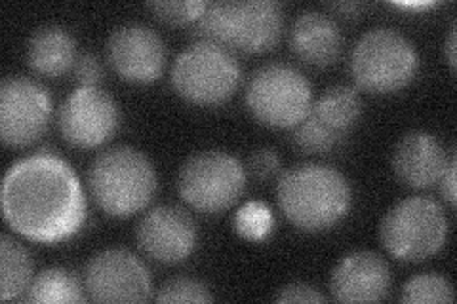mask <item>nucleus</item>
<instances>
[{
	"instance_id": "obj_1",
	"label": "nucleus",
	"mask_w": 457,
	"mask_h": 304,
	"mask_svg": "<svg viewBox=\"0 0 457 304\" xmlns=\"http://www.w3.org/2000/svg\"><path fill=\"white\" fill-rule=\"evenodd\" d=\"M0 204L8 226L38 243L73 238L86 221L79 176L63 158L48 152L25 156L10 166Z\"/></svg>"
},
{
	"instance_id": "obj_2",
	"label": "nucleus",
	"mask_w": 457,
	"mask_h": 304,
	"mask_svg": "<svg viewBox=\"0 0 457 304\" xmlns=\"http://www.w3.org/2000/svg\"><path fill=\"white\" fill-rule=\"evenodd\" d=\"M277 200L280 211L295 228L324 233L345 219L353 193L345 176L336 168L302 164L282 173Z\"/></svg>"
},
{
	"instance_id": "obj_3",
	"label": "nucleus",
	"mask_w": 457,
	"mask_h": 304,
	"mask_svg": "<svg viewBox=\"0 0 457 304\" xmlns=\"http://www.w3.org/2000/svg\"><path fill=\"white\" fill-rule=\"evenodd\" d=\"M284 31L282 4L275 0H221L208 3L196 23L198 40L225 50L263 53L273 50Z\"/></svg>"
},
{
	"instance_id": "obj_4",
	"label": "nucleus",
	"mask_w": 457,
	"mask_h": 304,
	"mask_svg": "<svg viewBox=\"0 0 457 304\" xmlns=\"http://www.w3.org/2000/svg\"><path fill=\"white\" fill-rule=\"evenodd\" d=\"M88 185L99 210L111 217H132L156 194L159 177L149 158L134 147H112L96 156Z\"/></svg>"
},
{
	"instance_id": "obj_5",
	"label": "nucleus",
	"mask_w": 457,
	"mask_h": 304,
	"mask_svg": "<svg viewBox=\"0 0 457 304\" xmlns=\"http://www.w3.org/2000/svg\"><path fill=\"white\" fill-rule=\"evenodd\" d=\"M420 55L411 40L391 27L364 33L351 53V75L361 90L387 95L404 90L416 78Z\"/></svg>"
},
{
	"instance_id": "obj_6",
	"label": "nucleus",
	"mask_w": 457,
	"mask_h": 304,
	"mask_svg": "<svg viewBox=\"0 0 457 304\" xmlns=\"http://www.w3.org/2000/svg\"><path fill=\"white\" fill-rule=\"evenodd\" d=\"M448 238V217L438 201L427 196L400 200L379 225L387 253L403 263H421L436 255Z\"/></svg>"
},
{
	"instance_id": "obj_7",
	"label": "nucleus",
	"mask_w": 457,
	"mask_h": 304,
	"mask_svg": "<svg viewBox=\"0 0 457 304\" xmlns=\"http://www.w3.org/2000/svg\"><path fill=\"white\" fill-rule=\"evenodd\" d=\"M242 80L235 55L223 46L198 40L185 48L171 67L176 94L198 107H216L231 99Z\"/></svg>"
},
{
	"instance_id": "obj_8",
	"label": "nucleus",
	"mask_w": 457,
	"mask_h": 304,
	"mask_svg": "<svg viewBox=\"0 0 457 304\" xmlns=\"http://www.w3.org/2000/svg\"><path fill=\"white\" fill-rule=\"evenodd\" d=\"M312 105L311 82L288 63H269L257 69L246 88V107L252 117L277 129L302 122Z\"/></svg>"
},
{
	"instance_id": "obj_9",
	"label": "nucleus",
	"mask_w": 457,
	"mask_h": 304,
	"mask_svg": "<svg viewBox=\"0 0 457 304\" xmlns=\"http://www.w3.org/2000/svg\"><path fill=\"white\" fill-rule=\"evenodd\" d=\"M246 191V171L238 158L223 151H203L185 160L178 193L193 210L218 215L233 208Z\"/></svg>"
},
{
	"instance_id": "obj_10",
	"label": "nucleus",
	"mask_w": 457,
	"mask_h": 304,
	"mask_svg": "<svg viewBox=\"0 0 457 304\" xmlns=\"http://www.w3.org/2000/svg\"><path fill=\"white\" fill-rule=\"evenodd\" d=\"M52 97L45 86L27 77H6L0 86V136L12 149L37 143L52 119Z\"/></svg>"
},
{
	"instance_id": "obj_11",
	"label": "nucleus",
	"mask_w": 457,
	"mask_h": 304,
	"mask_svg": "<svg viewBox=\"0 0 457 304\" xmlns=\"http://www.w3.org/2000/svg\"><path fill=\"white\" fill-rule=\"evenodd\" d=\"M362 101L349 86L328 88L314 103L307 117L295 126L294 143L307 154H326L345 139L359 122Z\"/></svg>"
},
{
	"instance_id": "obj_12",
	"label": "nucleus",
	"mask_w": 457,
	"mask_h": 304,
	"mask_svg": "<svg viewBox=\"0 0 457 304\" xmlns=\"http://www.w3.org/2000/svg\"><path fill=\"white\" fill-rule=\"evenodd\" d=\"M84 289L96 302H145L153 285L147 267L132 251L112 248L88 260Z\"/></svg>"
},
{
	"instance_id": "obj_13",
	"label": "nucleus",
	"mask_w": 457,
	"mask_h": 304,
	"mask_svg": "<svg viewBox=\"0 0 457 304\" xmlns=\"http://www.w3.org/2000/svg\"><path fill=\"white\" fill-rule=\"evenodd\" d=\"M63 139L77 149L105 144L120 124L117 101L102 88H79L71 94L57 114Z\"/></svg>"
},
{
	"instance_id": "obj_14",
	"label": "nucleus",
	"mask_w": 457,
	"mask_h": 304,
	"mask_svg": "<svg viewBox=\"0 0 457 304\" xmlns=\"http://www.w3.org/2000/svg\"><path fill=\"white\" fill-rule=\"evenodd\" d=\"M107 57L117 75L134 84L159 80L166 67V46L149 25L126 23L114 29L107 40Z\"/></svg>"
},
{
	"instance_id": "obj_15",
	"label": "nucleus",
	"mask_w": 457,
	"mask_h": 304,
	"mask_svg": "<svg viewBox=\"0 0 457 304\" xmlns=\"http://www.w3.org/2000/svg\"><path fill=\"white\" fill-rule=\"evenodd\" d=\"M141 251L162 265H179L196 245L191 215L178 206H159L141 217L136 230Z\"/></svg>"
},
{
	"instance_id": "obj_16",
	"label": "nucleus",
	"mask_w": 457,
	"mask_h": 304,
	"mask_svg": "<svg viewBox=\"0 0 457 304\" xmlns=\"http://www.w3.org/2000/svg\"><path fill=\"white\" fill-rule=\"evenodd\" d=\"M339 302H379L391 292V268L374 251H354L339 260L330 278Z\"/></svg>"
},
{
	"instance_id": "obj_17",
	"label": "nucleus",
	"mask_w": 457,
	"mask_h": 304,
	"mask_svg": "<svg viewBox=\"0 0 457 304\" xmlns=\"http://www.w3.org/2000/svg\"><path fill=\"white\" fill-rule=\"evenodd\" d=\"M450 156L440 141L427 132H410L398 141L393 152L395 176L411 188H428L440 181Z\"/></svg>"
},
{
	"instance_id": "obj_18",
	"label": "nucleus",
	"mask_w": 457,
	"mask_h": 304,
	"mask_svg": "<svg viewBox=\"0 0 457 304\" xmlns=\"http://www.w3.org/2000/svg\"><path fill=\"white\" fill-rule=\"evenodd\" d=\"M290 45L299 60L322 69L339 60L343 35L337 23L326 13L307 10L292 25Z\"/></svg>"
},
{
	"instance_id": "obj_19",
	"label": "nucleus",
	"mask_w": 457,
	"mask_h": 304,
	"mask_svg": "<svg viewBox=\"0 0 457 304\" xmlns=\"http://www.w3.org/2000/svg\"><path fill=\"white\" fill-rule=\"evenodd\" d=\"M77 42L67 29L45 25L37 29L27 42V63L37 75L62 77L77 63Z\"/></svg>"
},
{
	"instance_id": "obj_20",
	"label": "nucleus",
	"mask_w": 457,
	"mask_h": 304,
	"mask_svg": "<svg viewBox=\"0 0 457 304\" xmlns=\"http://www.w3.org/2000/svg\"><path fill=\"white\" fill-rule=\"evenodd\" d=\"M33 282V259L20 242L3 234L0 238V299L21 297Z\"/></svg>"
},
{
	"instance_id": "obj_21",
	"label": "nucleus",
	"mask_w": 457,
	"mask_h": 304,
	"mask_svg": "<svg viewBox=\"0 0 457 304\" xmlns=\"http://www.w3.org/2000/svg\"><path fill=\"white\" fill-rule=\"evenodd\" d=\"M86 289L73 272L65 268H46L33 278L25 292V302L35 304H60V302H84Z\"/></svg>"
},
{
	"instance_id": "obj_22",
	"label": "nucleus",
	"mask_w": 457,
	"mask_h": 304,
	"mask_svg": "<svg viewBox=\"0 0 457 304\" xmlns=\"http://www.w3.org/2000/svg\"><path fill=\"white\" fill-rule=\"evenodd\" d=\"M403 302L427 304V302H453L455 292L453 285L440 274L425 272L410 278L400 293Z\"/></svg>"
},
{
	"instance_id": "obj_23",
	"label": "nucleus",
	"mask_w": 457,
	"mask_h": 304,
	"mask_svg": "<svg viewBox=\"0 0 457 304\" xmlns=\"http://www.w3.org/2000/svg\"><path fill=\"white\" fill-rule=\"evenodd\" d=\"M238 236L246 240H263L273 230V211L263 201H248L235 215Z\"/></svg>"
},
{
	"instance_id": "obj_24",
	"label": "nucleus",
	"mask_w": 457,
	"mask_h": 304,
	"mask_svg": "<svg viewBox=\"0 0 457 304\" xmlns=\"http://www.w3.org/2000/svg\"><path fill=\"white\" fill-rule=\"evenodd\" d=\"M147 8L162 23L189 25L198 23V20L204 16L208 3L204 0H164V3H149Z\"/></svg>"
},
{
	"instance_id": "obj_25",
	"label": "nucleus",
	"mask_w": 457,
	"mask_h": 304,
	"mask_svg": "<svg viewBox=\"0 0 457 304\" xmlns=\"http://www.w3.org/2000/svg\"><path fill=\"white\" fill-rule=\"evenodd\" d=\"M159 302H212L213 297L206 283L193 278H174L166 282L154 297Z\"/></svg>"
},
{
	"instance_id": "obj_26",
	"label": "nucleus",
	"mask_w": 457,
	"mask_h": 304,
	"mask_svg": "<svg viewBox=\"0 0 457 304\" xmlns=\"http://www.w3.org/2000/svg\"><path fill=\"white\" fill-rule=\"evenodd\" d=\"M248 168L255 179L269 181L280 171V158L273 149H260L250 156Z\"/></svg>"
},
{
	"instance_id": "obj_27",
	"label": "nucleus",
	"mask_w": 457,
	"mask_h": 304,
	"mask_svg": "<svg viewBox=\"0 0 457 304\" xmlns=\"http://www.w3.org/2000/svg\"><path fill=\"white\" fill-rule=\"evenodd\" d=\"M73 72L80 88H96L102 80V63L96 55L82 53L73 67Z\"/></svg>"
},
{
	"instance_id": "obj_28",
	"label": "nucleus",
	"mask_w": 457,
	"mask_h": 304,
	"mask_svg": "<svg viewBox=\"0 0 457 304\" xmlns=\"http://www.w3.org/2000/svg\"><path fill=\"white\" fill-rule=\"evenodd\" d=\"M277 302H326V297L309 283L295 282L280 289V293L275 297Z\"/></svg>"
},
{
	"instance_id": "obj_29",
	"label": "nucleus",
	"mask_w": 457,
	"mask_h": 304,
	"mask_svg": "<svg viewBox=\"0 0 457 304\" xmlns=\"http://www.w3.org/2000/svg\"><path fill=\"white\" fill-rule=\"evenodd\" d=\"M455 168H457L455 152H452L445 176H442L440 181H438L440 183V194H442V198H445V201L450 208H455Z\"/></svg>"
},
{
	"instance_id": "obj_30",
	"label": "nucleus",
	"mask_w": 457,
	"mask_h": 304,
	"mask_svg": "<svg viewBox=\"0 0 457 304\" xmlns=\"http://www.w3.org/2000/svg\"><path fill=\"white\" fill-rule=\"evenodd\" d=\"M455 23H452L450 27V33H448V38H446V60H448V65L452 70H455Z\"/></svg>"
},
{
	"instance_id": "obj_31",
	"label": "nucleus",
	"mask_w": 457,
	"mask_h": 304,
	"mask_svg": "<svg viewBox=\"0 0 457 304\" xmlns=\"http://www.w3.org/2000/svg\"><path fill=\"white\" fill-rule=\"evenodd\" d=\"M332 8L336 12H345L347 16H351V13H354L356 10H361V4H354V3H351V4H334Z\"/></svg>"
}]
</instances>
